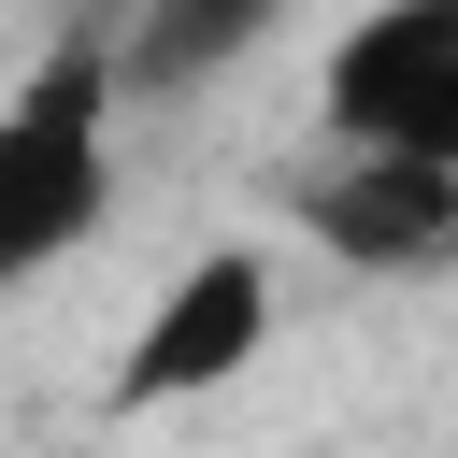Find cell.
I'll return each mask as SVG.
<instances>
[{
    "label": "cell",
    "mask_w": 458,
    "mask_h": 458,
    "mask_svg": "<svg viewBox=\"0 0 458 458\" xmlns=\"http://www.w3.org/2000/svg\"><path fill=\"white\" fill-rule=\"evenodd\" d=\"M114 215V29H57L0 100V301Z\"/></svg>",
    "instance_id": "6da1fadb"
},
{
    "label": "cell",
    "mask_w": 458,
    "mask_h": 458,
    "mask_svg": "<svg viewBox=\"0 0 458 458\" xmlns=\"http://www.w3.org/2000/svg\"><path fill=\"white\" fill-rule=\"evenodd\" d=\"M315 100L344 157H458V0H372Z\"/></svg>",
    "instance_id": "7a4b0ae2"
},
{
    "label": "cell",
    "mask_w": 458,
    "mask_h": 458,
    "mask_svg": "<svg viewBox=\"0 0 458 458\" xmlns=\"http://www.w3.org/2000/svg\"><path fill=\"white\" fill-rule=\"evenodd\" d=\"M258 344H272V258H258V243H215V258H186V272L157 286V315L129 329V358H114V415H172V401L229 386Z\"/></svg>",
    "instance_id": "3957f363"
},
{
    "label": "cell",
    "mask_w": 458,
    "mask_h": 458,
    "mask_svg": "<svg viewBox=\"0 0 458 458\" xmlns=\"http://www.w3.org/2000/svg\"><path fill=\"white\" fill-rule=\"evenodd\" d=\"M301 229L344 272L429 286V272H458V157H344V172L301 186Z\"/></svg>",
    "instance_id": "277c9868"
},
{
    "label": "cell",
    "mask_w": 458,
    "mask_h": 458,
    "mask_svg": "<svg viewBox=\"0 0 458 458\" xmlns=\"http://www.w3.org/2000/svg\"><path fill=\"white\" fill-rule=\"evenodd\" d=\"M286 29V0H129V29H114V100H186V86H215L229 57H258Z\"/></svg>",
    "instance_id": "5b68a950"
}]
</instances>
